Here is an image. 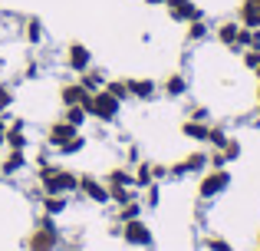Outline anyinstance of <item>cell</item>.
Segmentation results:
<instances>
[{"mask_svg": "<svg viewBox=\"0 0 260 251\" xmlns=\"http://www.w3.org/2000/svg\"><path fill=\"white\" fill-rule=\"evenodd\" d=\"M33 182L43 195H76L79 172L70 165H59V162H46V165L33 169Z\"/></svg>", "mask_w": 260, "mask_h": 251, "instance_id": "1", "label": "cell"}, {"mask_svg": "<svg viewBox=\"0 0 260 251\" xmlns=\"http://www.w3.org/2000/svg\"><path fill=\"white\" fill-rule=\"evenodd\" d=\"M63 232H59L56 218H50V215H40L37 221H33L30 235L23 238V248L26 251H63Z\"/></svg>", "mask_w": 260, "mask_h": 251, "instance_id": "2", "label": "cell"}, {"mask_svg": "<svg viewBox=\"0 0 260 251\" xmlns=\"http://www.w3.org/2000/svg\"><path fill=\"white\" fill-rule=\"evenodd\" d=\"M231 182H234V175L228 172V169H208V172L198 175V202H217L224 192L231 188Z\"/></svg>", "mask_w": 260, "mask_h": 251, "instance_id": "3", "label": "cell"}, {"mask_svg": "<svg viewBox=\"0 0 260 251\" xmlns=\"http://www.w3.org/2000/svg\"><path fill=\"white\" fill-rule=\"evenodd\" d=\"M86 113H89L92 123L112 126V123H119V116H122V103H119V99H112L106 90H99V93H92V99L86 103Z\"/></svg>", "mask_w": 260, "mask_h": 251, "instance_id": "4", "label": "cell"}, {"mask_svg": "<svg viewBox=\"0 0 260 251\" xmlns=\"http://www.w3.org/2000/svg\"><path fill=\"white\" fill-rule=\"evenodd\" d=\"M208 172V149H191L184 159H178L168 165V179H188V175Z\"/></svg>", "mask_w": 260, "mask_h": 251, "instance_id": "5", "label": "cell"}, {"mask_svg": "<svg viewBox=\"0 0 260 251\" xmlns=\"http://www.w3.org/2000/svg\"><path fill=\"white\" fill-rule=\"evenodd\" d=\"M122 241H125L128 248H152L155 245V232H152V225H148L145 218H132V221H122V235H119Z\"/></svg>", "mask_w": 260, "mask_h": 251, "instance_id": "6", "label": "cell"}, {"mask_svg": "<svg viewBox=\"0 0 260 251\" xmlns=\"http://www.w3.org/2000/svg\"><path fill=\"white\" fill-rule=\"evenodd\" d=\"M63 66L70 73H86L89 66H92V50H89V46L83 43V40H70V43H66V53H63Z\"/></svg>", "mask_w": 260, "mask_h": 251, "instance_id": "7", "label": "cell"}, {"mask_svg": "<svg viewBox=\"0 0 260 251\" xmlns=\"http://www.w3.org/2000/svg\"><path fill=\"white\" fill-rule=\"evenodd\" d=\"M76 195H83V199L92 202V205H109V185L102 182V175H92V172H83V175H79Z\"/></svg>", "mask_w": 260, "mask_h": 251, "instance_id": "8", "label": "cell"}, {"mask_svg": "<svg viewBox=\"0 0 260 251\" xmlns=\"http://www.w3.org/2000/svg\"><path fill=\"white\" fill-rule=\"evenodd\" d=\"M165 13L172 23H194V20L204 17V10L194 4V0H168L165 4Z\"/></svg>", "mask_w": 260, "mask_h": 251, "instance_id": "9", "label": "cell"}, {"mask_svg": "<svg viewBox=\"0 0 260 251\" xmlns=\"http://www.w3.org/2000/svg\"><path fill=\"white\" fill-rule=\"evenodd\" d=\"M30 169V152H13V149H4L0 155V175L4 179H17Z\"/></svg>", "mask_w": 260, "mask_h": 251, "instance_id": "10", "label": "cell"}, {"mask_svg": "<svg viewBox=\"0 0 260 251\" xmlns=\"http://www.w3.org/2000/svg\"><path fill=\"white\" fill-rule=\"evenodd\" d=\"M125 86H128V96H132L135 103H152V99H158V83H155L152 76H128Z\"/></svg>", "mask_w": 260, "mask_h": 251, "instance_id": "11", "label": "cell"}, {"mask_svg": "<svg viewBox=\"0 0 260 251\" xmlns=\"http://www.w3.org/2000/svg\"><path fill=\"white\" fill-rule=\"evenodd\" d=\"M237 33H241V23H237V20H221V23L211 30V37H214L217 46H224V50H231V53H241V46H237Z\"/></svg>", "mask_w": 260, "mask_h": 251, "instance_id": "12", "label": "cell"}, {"mask_svg": "<svg viewBox=\"0 0 260 251\" xmlns=\"http://www.w3.org/2000/svg\"><path fill=\"white\" fill-rule=\"evenodd\" d=\"M56 99H59L63 106H86L89 99H92V90H86L79 79H73V83H63V86L56 90Z\"/></svg>", "mask_w": 260, "mask_h": 251, "instance_id": "13", "label": "cell"}, {"mask_svg": "<svg viewBox=\"0 0 260 251\" xmlns=\"http://www.w3.org/2000/svg\"><path fill=\"white\" fill-rule=\"evenodd\" d=\"M83 129H76V126H70L66 119H53V123H46V146L50 149H56V146H63V142H70L73 135H79Z\"/></svg>", "mask_w": 260, "mask_h": 251, "instance_id": "14", "label": "cell"}, {"mask_svg": "<svg viewBox=\"0 0 260 251\" xmlns=\"http://www.w3.org/2000/svg\"><path fill=\"white\" fill-rule=\"evenodd\" d=\"M188 90H191V83H188V76H184L181 70L168 73V76L161 79V86H158V93H161V96H168V99H184V96H188Z\"/></svg>", "mask_w": 260, "mask_h": 251, "instance_id": "15", "label": "cell"}, {"mask_svg": "<svg viewBox=\"0 0 260 251\" xmlns=\"http://www.w3.org/2000/svg\"><path fill=\"white\" fill-rule=\"evenodd\" d=\"M20 37H23L30 46H40V43L46 40L43 20H40V17H33V13H30V17H23V20H20Z\"/></svg>", "mask_w": 260, "mask_h": 251, "instance_id": "16", "label": "cell"}, {"mask_svg": "<svg viewBox=\"0 0 260 251\" xmlns=\"http://www.w3.org/2000/svg\"><path fill=\"white\" fill-rule=\"evenodd\" d=\"M109 188H135V175H132V165H112L106 175H102Z\"/></svg>", "mask_w": 260, "mask_h": 251, "instance_id": "17", "label": "cell"}, {"mask_svg": "<svg viewBox=\"0 0 260 251\" xmlns=\"http://www.w3.org/2000/svg\"><path fill=\"white\" fill-rule=\"evenodd\" d=\"M204 40H211V23L208 20H194V23H184V43L188 46H201Z\"/></svg>", "mask_w": 260, "mask_h": 251, "instance_id": "18", "label": "cell"}, {"mask_svg": "<svg viewBox=\"0 0 260 251\" xmlns=\"http://www.w3.org/2000/svg\"><path fill=\"white\" fill-rule=\"evenodd\" d=\"M4 149H13V152H30V149H33V142H30V129H10V126H7Z\"/></svg>", "mask_w": 260, "mask_h": 251, "instance_id": "19", "label": "cell"}, {"mask_svg": "<svg viewBox=\"0 0 260 251\" xmlns=\"http://www.w3.org/2000/svg\"><path fill=\"white\" fill-rule=\"evenodd\" d=\"M208 129L211 123H198V119H184L181 123V135L194 146H208Z\"/></svg>", "mask_w": 260, "mask_h": 251, "instance_id": "20", "label": "cell"}, {"mask_svg": "<svg viewBox=\"0 0 260 251\" xmlns=\"http://www.w3.org/2000/svg\"><path fill=\"white\" fill-rule=\"evenodd\" d=\"M234 20L241 26H247V30H257V26H260V4H254V0H241Z\"/></svg>", "mask_w": 260, "mask_h": 251, "instance_id": "21", "label": "cell"}, {"mask_svg": "<svg viewBox=\"0 0 260 251\" xmlns=\"http://www.w3.org/2000/svg\"><path fill=\"white\" fill-rule=\"evenodd\" d=\"M40 208H43V215H50V218H59V215H66V208H70V195H43V199H40Z\"/></svg>", "mask_w": 260, "mask_h": 251, "instance_id": "22", "label": "cell"}, {"mask_svg": "<svg viewBox=\"0 0 260 251\" xmlns=\"http://www.w3.org/2000/svg\"><path fill=\"white\" fill-rule=\"evenodd\" d=\"M76 79H79V83H83V86H86V90H92V93H99V90H102V86H106V79H109V76H106V70H102V66H95V63H92V66H89V70H86V73H79V76H76Z\"/></svg>", "mask_w": 260, "mask_h": 251, "instance_id": "23", "label": "cell"}, {"mask_svg": "<svg viewBox=\"0 0 260 251\" xmlns=\"http://www.w3.org/2000/svg\"><path fill=\"white\" fill-rule=\"evenodd\" d=\"M86 146H89V135H86V132H79V135H73L70 142H63V146L53 149V155H63V159H70V155L86 152Z\"/></svg>", "mask_w": 260, "mask_h": 251, "instance_id": "24", "label": "cell"}, {"mask_svg": "<svg viewBox=\"0 0 260 251\" xmlns=\"http://www.w3.org/2000/svg\"><path fill=\"white\" fill-rule=\"evenodd\" d=\"M142 212H145L142 199H132V202H125V205L115 208V221H132V218H142Z\"/></svg>", "mask_w": 260, "mask_h": 251, "instance_id": "25", "label": "cell"}, {"mask_svg": "<svg viewBox=\"0 0 260 251\" xmlns=\"http://www.w3.org/2000/svg\"><path fill=\"white\" fill-rule=\"evenodd\" d=\"M59 119H66L70 126L83 129V126L89 123V113H86V106H63V113H59Z\"/></svg>", "mask_w": 260, "mask_h": 251, "instance_id": "26", "label": "cell"}, {"mask_svg": "<svg viewBox=\"0 0 260 251\" xmlns=\"http://www.w3.org/2000/svg\"><path fill=\"white\" fill-rule=\"evenodd\" d=\"M132 175H135V188H139V192H142V188H148V185H152V162H148V159H142L139 162V165H132Z\"/></svg>", "mask_w": 260, "mask_h": 251, "instance_id": "27", "label": "cell"}, {"mask_svg": "<svg viewBox=\"0 0 260 251\" xmlns=\"http://www.w3.org/2000/svg\"><path fill=\"white\" fill-rule=\"evenodd\" d=\"M102 90H106L112 99H119L122 106H125L128 99H132V96H128V86H125V79H106V86H102Z\"/></svg>", "mask_w": 260, "mask_h": 251, "instance_id": "28", "label": "cell"}, {"mask_svg": "<svg viewBox=\"0 0 260 251\" xmlns=\"http://www.w3.org/2000/svg\"><path fill=\"white\" fill-rule=\"evenodd\" d=\"M139 199H142V205H145V208H158L161 205V182H152L148 188H142Z\"/></svg>", "mask_w": 260, "mask_h": 251, "instance_id": "29", "label": "cell"}, {"mask_svg": "<svg viewBox=\"0 0 260 251\" xmlns=\"http://www.w3.org/2000/svg\"><path fill=\"white\" fill-rule=\"evenodd\" d=\"M221 155H224V162H228V165H231V162H237V159L244 155L241 139H237V135H228V142L221 146Z\"/></svg>", "mask_w": 260, "mask_h": 251, "instance_id": "30", "label": "cell"}, {"mask_svg": "<svg viewBox=\"0 0 260 251\" xmlns=\"http://www.w3.org/2000/svg\"><path fill=\"white\" fill-rule=\"evenodd\" d=\"M228 126L224 123H211V129H208V149H221L224 142H228Z\"/></svg>", "mask_w": 260, "mask_h": 251, "instance_id": "31", "label": "cell"}, {"mask_svg": "<svg viewBox=\"0 0 260 251\" xmlns=\"http://www.w3.org/2000/svg\"><path fill=\"white\" fill-rule=\"evenodd\" d=\"M139 199V188H109V205H125V202Z\"/></svg>", "mask_w": 260, "mask_h": 251, "instance_id": "32", "label": "cell"}, {"mask_svg": "<svg viewBox=\"0 0 260 251\" xmlns=\"http://www.w3.org/2000/svg\"><path fill=\"white\" fill-rule=\"evenodd\" d=\"M204 251H234V245H231L224 235H204Z\"/></svg>", "mask_w": 260, "mask_h": 251, "instance_id": "33", "label": "cell"}, {"mask_svg": "<svg viewBox=\"0 0 260 251\" xmlns=\"http://www.w3.org/2000/svg\"><path fill=\"white\" fill-rule=\"evenodd\" d=\"M17 103V93H13V83H0V116H7V109Z\"/></svg>", "mask_w": 260, "mask_h": 251, "instance_id": "34", "label": "cell"}, {"mask_svg": "<svg viewBox=\"0 0 260 251\" xmlns=\"http://www.w3.org/2000/svg\"><path fill=\"white\" fill-rule=\"evenodd\" d=\"M46 162H53V149L46 146V142H40V149L30 155V165H33V169H40V165H46Z\"/></svg>", "mask_w": 260, "mask_h": 251, "instance_id": "35", "label": "cell"}, {"mask_svg": "<svg viewBox=\"0 0 260 251\" xmlns=\"http://www.w3.org/2000/svg\"><path fill=\"white\" fill-rule=\"evenodd\" d=\"M241 63H244V70L254 73L260 66V50H241Z\"/></svg>", "mask_w": 260, "mask_h": 251, "instance_id": "36", "label": "cell"}, {"mask_svg": "<svg viewBox=\"0 0 260 251\" xmlns=\"http://www.w3.org/2000/svg\"><path fill=\"white\" fill-rule=\"evenodd\" d=\"M184 119H198V123H211V109L208 106H191L188 109V116Z\"/></svg>", "mask_w": 260, "mask_h": 251, "instance_id": "37", "label": "cell"}, {"mask_svg": "<svg viewBox=\"0 0 260 251\" xmlns=\"http://www.w3.org/2000/svg\"><path fill=\"white\" fill-rule=\"evenodd\" d=\"M139 162H142V149L132 142V146L125 149V165H139Z\"/></svg>", "mask_w": 260, "mask_h": 251, "instance_id": "38", "label": "cell"}, {"mask_svg": "<svg viewBox=\"0 0 260 251\" xmlns=\"http://www.w3.org/2000/svg\"><path fill=\"white\" fill-rule=\"evenodd\" d=\"M152 179L155 182H165L168 179V165H165V162H152Z\"/></svg>", "mask_w": 260, "mask_h": 251, "instance_id": "39", "label": "cell"}, {"mask_svg": "<svg viewBox=\"0 0 260 251\" xmlns=\"http://www.w3.org/2000/svg\"><path fill=\"white\" fill-rule=\"evenodd\" d=\"M40 76V63L37 60H26V66H23V79H37Z\"/></svg>", "mask_w": 260, "mask_h": 251, "instance_id": "40", "label": "cell"}, {"mask_svg": "<svg viewBox=\"0 0 260 251\" xmlns=\"http://www.w3.org/2000/svg\"><path fill=\"white\" fill-rule=\"evenodd\" d=\"M7 126H10V129H30L23 116H7Z\"/></svg>", "mask_w": 260, "mask_h": 251, "instance_id": "41", "label": "cell"}, {"mask_svg": "<svg viewBox=\"0 0 260 251\" xmlns=\"http://www.w3.org/2000/svg\"><path fill=\"white\" fill-rule=\"evenodd\" d=\"M247 50H260V26L250 30V40H247Z\"/></svg>", "mask_w": 260, "mask_h": 251, "instance_id": "42", "label": "cell"}, {"mask_svg": "<svg viewBox=\"0 0 260 251\" xmlns=\"http://www.w3.org/2000/svg\"><path fill=\"white\" fill-rule=\"evenodd\" d=\"M168 0H145V7H165Z\"/></svg>", "mask_w": 260, "mask_h": 251, "instance_id": "43", "label": "cell"}, {"mask_svg": "<svg viewBox=\"0 0 260 251\" xmlns=\"http://www.w3.org/2000/svg\"><path fill=\"white\" fill-rule=\"evenodd\" d=\"M4 135H7V126L0 129V152H4Z\"/></svg>", "mask_w": 260, "mask_h": 251, "instance_id": "44", "label": "cell"}, {"mask_svg": "<svg viewBox=\"0 0 260 251\" xmlns=\"http://www.w3.org/2000/svg\"><path fill=\"white\" fill-rule=\"evenodd\" d=\"M254 99H257V109H260V83H257V90H254Z\"/></svg>", "mask_w": 260, "mask_h": 251, "instance_id": "45", "label": "cell"}, {"mask_svg": "<svg viewBox=\"0 0 260 251\" xmlns=\"http://www.w3.org/2000/svg\"><path fill=\"white\" fill-rule=\"evenodd\" d=\"M254 76H257V83H260V66H257V70H254Z\"/></svg>", "mask_w": 260, "mask_h": 251, "instance_id": "46", "label": "cell"}, {"mask_svg": "<svg viewBox=\"0 0 260 251\" xmlns=\"http://www.w3.org/2000/svg\"><path fill=\"white\" fill-rule=\"evenodd\" d=\"M257 248H260V228H257Z\"/></svg>", "mask_w": 260, "mask_h": 251, "instance_id": "47", "label": "cell"}, {"mask_svg": "<svg viewBox=\"0 0 260 251\" xmlns=\"http://www.w3.org/2000/svg\"><path fill=\"white\" fill-rule=\"evenodd\" d=\"M254 4H260V0H254Z\"/></svg>", "mask_w": 260, "mask_h": 251, "instance_id": "48", "label": "cell"}, {"mask_svg": "<svg viewBox=\"0 0 260 251\" xmlns=\"http://www.w3.org/2000/svg\"><path fill=\"white\" fill-rule=\"evenodd\" d=\"M0 155H4V152H0Z\"/></svg>", "mask_w": 260, "mask_h": 251, "instance_id": "49", "label": "cell"}, {"mask_svg": "<svg viewBox=\"0 0 260 251\" xmlns=\"http://www.w3.org/2000/svg\"><path fill=\"white\" fill-rule=\"evenodd\" d=\"M257 251H260V248H257Z\"/></svg>", "mask_w": 260, "mask_h": 251, "instance_id": "50", "label": "cell"}]
</instances>
